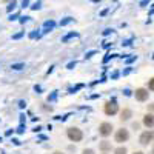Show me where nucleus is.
Returning a JSON list of instances; mask_svg holds the SVG:
<instances>
[{"label":"nucleus","instance_id":"f257e3e1","mask_svg":"<svg viewBox=\"0 0 154 154\" xmlns=\"http://www.w3.org/2000/svg\"><path fill=\"white\" fill-rule=\"evenodd\" d=\"M66 137L69 142H74V143H79L83 140V131L80 130L79 126H69L66 130Z\"/></svg>","mask_w":154,"mask_h":154},{"label":"nucleus","instance_id":"f03ea898","mask_svg":"<svg viewBox=\"0 0 154 154\" xmlns=\"http://www.w3.org/2000/svg\"><path fill=\"white\" fill-rule=\"evenodd\" d=\"M128 140H130V131H128L126 128H119V130H116V133H114V142L116 143L122 145V143L128 142Z\"/></svg>","mask_w":154,"mask_h":154},{"label":"nucleus","instance_id":"7ed1b4c3","mask_svg":"<svg viewBox=\"0 0 154 154\" xmlns=\"http://www.w3.org/2000/svg\"><path fill=\"white\" fill-rule=\"evenodd\" d=\"M99 136L100 137H103V139H108L111 134H112V131H114V126H112V123L111 122H102L100 125H99Z\"/></svg>","mask_w":154,"mask_h":154},{"label":"nucleus","instance_id":"20e7f679","mask_svg":"<svg viewBox=\"0 0 154 154\" xmlns=\"http://www.w3.org/2000/svg\"><path fill=\"white\" fill-rule=\"evenodd\" d=\"M151 142H154V130H148V131H143L142 134L139 136V143L140 145H149Z\"/></svg>","mask_w":154,"mask_h":154},{"label":"nucleus","instance_id":"39448f33","mask_svg":"<svg viewBox=\"0 0 154 154\" xmlns=\"http://www.w3.org/2000/svg\"><path fill=\"white\" fill-rule=\"evenodd\" d=\"M103 112L106 116H116V114H119V105H117V102H116V100L106 102V103L103 105Z\"/></svg>","mask_w":154,"mask_h":154},{"label":"nucleus","instance_id":"423d86ee","mask_svg":"<svg viewBox=\"0 0 154 154\" xmlns=\"http://www.w3.org/2000/svg\"><path fill=\"white\" fill-rule=\"evenodd\" d=\"M149 89L148 88H137L136 91H134V97L137 102H146L149 99Z\"/></svg>","mask_w":154,"mask_h":154},{"label":"nucleus","instance_id":"0eeeda50","mask_svg":"<svg viewBox=\"0 0 154 154\" xmlns=\"http://www.w3.org/2000/svg\"><path fill=\"white\" fill-rule=\"evenodd\" d=\"M142 125L148 130H152L154 128V114L152 112H146L143 117H142Z\"/></svg>","mask_w":154,"mask_h":154},{"label":"nucleus","instance_id":"6e6552de","mask_svg":"<svg viewBox=\"0 0 154 154\" xmlns=\"http://www.w3.org/2000/svg\"><path fill=\"white\" fill-rule=\"evenodd\" d=\"M131 117H133V111H131L130 108H123V109L119 112V120H120L122 123L131 120Z\"/></svg>","mask_w":154,"mask_h":154},{"label":"nucleus","instance_id":"1a4fd4ad","mask_svg":"<svg viewBox=\"0 0 154 154\" xmlns=\"http://www.w3.org/2000/svg\"><path fill=\"white\" fill-rule=\"evenodd\" d=\"M99 149H100V152H109L112 149V143L109 142V140L103 139V140L99 142Z\"/></svg>","mask_w":154,"mask_h":154},{"label":"nucleus","instance_id":"9d476101","mask_svg":"<svg viewBox=\"0 0 154 154\" xmlns=\"http://www.w3.org/2000/svg\"><path fill=\"white\" fill-rule=\"evenodd\" d=\"M114 151V154H128V149H126V146H117V148H114L112 149Z\"/></svg>","mask_w":154,"mask_h":154},{"label":"nucleus","instance_id":"9b49d317","mask_svg":"<svg viewBox=\"0 0 154 154\" xmlns=\"http://www.w3.org/2000/svg\"><path fill=\"white\" fill-rule=\"evenodd\" d=\"M148 89L149 91H154V77H151V79L148 80Z\"/></svg>","mask_w":154,"mask_h":154},{"label":"nucleus","instance_id":"f8f14e48","mask_svg":"<svg viewBox=\"0 0 154 154\" xmlns=\"http://www.w3.org/2000/svg\"><path fill=\"white\" fill-rule=\"evenodd\" d=\"M82 154H96V151L93 148H85V149H82Z\"/></svg>","mask_w":154,"mask_h":154},{"label":"nucleus","instance_id":"ddd939ff","mask_svg":"<svg viewBox=\"0 0 154 154\" xmlns=\"http://www.w3.org/2000/svg\"><path fill=\"white\" fill-rule=\"evenodd\" d=\"M148 112H154V102L148 105Z\"/></svg>","mask_w":154,"mask_h":154},{"label":"nucleus","instance_id":"4468645a","mask_svg":"<svg viewBox=\"0 0 154 154\" xmlns=\"http://www.w3.org/2000/svg\"><path fill=\"white\" fill-rule=\"evenodd\" d=\"M139 128H140V123H133V130H139Z\"/></svg>","mask_w":154,"mask_h":154},{"label":"nucleus","instance_id":"2eb2a0df","mask_svg":"<svg viewBox=\"0 0 154 154\" xmlns=\"http://www.w3.org/2000/svg\"><path fill=\"white\" fill-rule=\"evenodd\" d=\"M133 154H145V152H143V151H134Z\"/></svg>","mask_w":154,"mask_h":154},{"label":"nucleus","instance_id":"dca6fc26","mask_svg":"<svg viewBox=\"0 0 154 154\" xmlns=\"http://www.w3.org/2000/svg\"><path fill=\"white\" fill-rule=\"evenodd\" d=\"M53 154H65V152H63V151H54Z\"/></svg>","mask_w":154,"mask_h":154},{"label":"nucleus","instance_id":"f3484780","mask_svg":"<svg viewBox=\"0 0 154 154\" xmlns=\"http://www.w3.org/2000/svg\"><path fill=\"white\" fill-rule=\"evenodd\" d=\"M3 3H9V2H14V0H2Z\"/></svg>","mask_w":154,"mask_h":154},{"label":"nucleus","instance_id":"a211bd4d","mask_svg":"<svg viewBox=\"0 0 154 154\" xmlns=\"http://www.w3.org/2000/svg\"><path fill=\"white\" fill-rule=\"evenodd\" d=\"M152 154H154V145H152Z\"/></svg>","mask_w":154,"mask_h":154},{"label":"nucleus","instance_id":"6ab92c4d","mask_svg":"<svg viewBox=\"0 0 154 154\" xmlns=\"http://www.w3.org/2000/svg\"><path fill=\"white\" fill-rule=\"evenodd\" d=\"M102 154H108V152H102Z\"/></svg>","mask_w":154,"mask_h":154}]
</instances>
